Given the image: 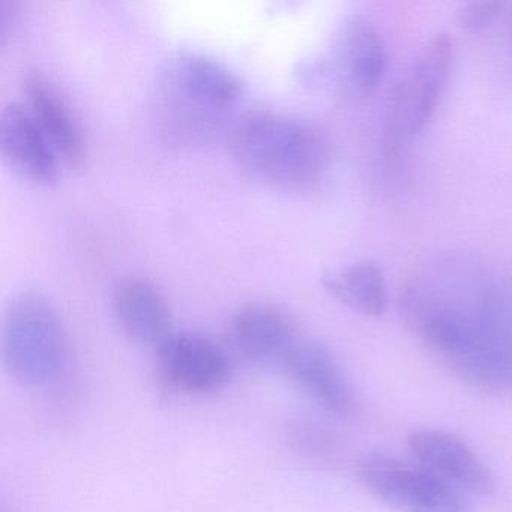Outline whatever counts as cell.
<instances>
[{"mask_svg": "<svg viewBox=\"0 0 512 512\" xmlns=\"http://www.w3.org/2000/svg\"><path fill=\"white\" fill-rule=\"evenodd\" d=\"M284 373L325 412L347 416L353 409V391L340 365L326 347L302 338L283 368Z\"/></svg>", "mask_w": 512, "mask_h": 512, "instance_id": "7c38bea8", "label": "cell"}, {"mask_svg": "<svg viewBox=\"0 0 512 512\" xmlns=\"http://www.w3.org/2000/svg\"><path fill=\"white\" fill-rule=\"evenodd\" d=\"M302 338L292 316L268 302L244 305L233 314L229 323L233 349L259 367L283 370Z\"/></svg>", "mask_w": 512, "mask_h": 512, "instance_id": "52a82bcc", "label": "cell"}, {"mask_svg": "<svg viewBox=\"0 0 512 512\" xmlns=\"http://www.w3.org/2000/svg\"><path fill=\"white\" fill-rule=\"evenodd\" d=\"M356 475L368 493L401 512H470L460 490L421 463L376 452L362 458Z\"/></svg>", "mask_w": 512, "mask_h": 512, "instance_id": "277c9868", "label": "cell"}, {"mask_svg": "<svg viewBox=\"0 0 512 512\" xmlns=\"http://www.w3.org/2000/svg\"><path fill=\"white\" fill-rule=\"evenodd\" d=\"M454 49L448 35L431 38L395 88L389 107V133L409 139L427 127L451 74Z\"/></svg>", "mask_w": 512, "mask_h": 512, "instance_id": "5b68a950", "label": "cell"}, {"mask_svg": "<svg viewBox=\"0 0 512 512\" xmlns=\"http://www.w3.org/2000/svg\"><path fill=\"white\" fill-rule=\"evenodd\" d=\"M502 11L497 2H472L458 11V25L466 31H481L494 22Z\"/></svg>", "mask_w": 512, "mask_h": 512, "instance_id": "2e32d148", "label": "cell"}, {"mask_svg": "<svg viewBox=\"0 0 512 512\" xmlns=\"http://www.w3.org/2000/svg\"><path fill=\"white\" fill-rule=\"evenodd\" d=\"M113 311L122 331L137 343L158 347L173 334L172 308L145 278H127L116 286Z\"/></svg>", "mask_w": 512, "mask_h": 512, "instance_id": "4fadbf2b", "label": "cell"}, {"mask_svg": "<svg viewBox=\"0 0 512 512\" xmlns=\"http://www.w3.org/2000/svg\"><path fill=\"white\" fill-rule=\"evenodd\" d=\"M157 365L164 382L182 394H214L232 379L224 347L196 332H173L157 347Z\"/></svg>", "mask_w": 512, "mask_h": 512, "instance_id": "8992f818", "label": "cell"}, {"mask_svg": "<svg viewBox=\"0 0 512 512\" xmlns=\"http://www.w3.org/2000/svg\"><path fill=\"white\" fill-rule=\"evenodd\" d=\"M17 7L10 0H0V43L7 44L17 22Z\"/></svg>", "mask_w": 512, "mask_h": 512, "instance_id": "e0dca14e", "label": "cell"}, {"mask_svg": "<svg viewBox=\"0 0 512 512\" xmlns=\"http://www.w3.org/2000/svg\"><path fill=\"white\" fill-rule=\"evenodd\" d=\"M409 446L422 466L455 488L488 497L496 493V479L466 442L448 431L421 428L409 436Z\"/></svg>", "mask_w": 512, "mask_h": 512, "instance_id": "ba28073f", "label": "cell"}, {"mask_svg": "<svg viewBox=\"0 0 512 512\" xmlns=\"http://www.w3.org/2000/svg\"><path fill=\"white\" fill-rule=\"evenodd\" d=\"M401 313L461 379L512 389V304L490 281L469 269H437L413 281Z\"/></svg>", "mask_w": 512, "mask_h": 512, "instance_id": "6da1fadb", "label": "cell"}, {"mask_svg": "<svg viewBox=\"0 0 512 512\" xmlns=\"http://www.w3.org/2000/svg\"><path fill=\"white\" fill-rule=\"evenodd\" d=\"M23 94L26 107L49 137L62 163L79 166L86 154L85 136L67 98L40 70L25 74Z\"/></svg>", "mask_w": 512, "mask_h": 512, "instance_id": "8fae6325", "label": "cell"}, {"mask_svg": "<svg viewBox=\"0 0 512 512\" xmlns=\"http://www.w3.org/2000/svg\"><path fill=\"white\" fill-rule=\"evenodd\" d=\"M230 143L244 170L281 190L313 187L328 166V143L323 134L304 119L274 110H253L239 116Z\"/></svg>", "mask_w": 512, "mask_h": 512, "instance_id": "7a4b0ae2", "label": "cell"}, {"mask_svg": "<svg viewBox=\"0 0 512 512\" xmlns=\"http://www.w3.org/2000/svg\"><path fill=\"white\" fill-rule=\"evenodd\" d=\"M169 80L178 97L203 110L229 109L244 94V83L235 71L194 50L176 53Z\"/></svg>", "mask_w": 512, "mask_h": 512, "instance_id": "30bf717a", "label": "cell"}, {"mask_svg": "<svg viewBox=\"0 0 512 512\" xmlns=\"http://www.w3.org/2000/svg\"><path fill=\"white\" fill-rule=\"evenodd\" d=\"M323 286L338 301L365 316H382L388 305L385 275L373 260H361L328 272Z\"/></svg>", "mask_w": 512, "mask_h": 512, "instance_id": "9a60e30c", "label": "cell"}, {"mask_svg": "<svg viewBox=\"0 0 512 512\" xmlns=\"http://www.w3.org/2000/svg\"><path fill=\"white\" fill-rule=\"evenodd\" d=\"M68 352L67 326L47 296L26 290L11 298L2 319V361L17 383L49 385L67 365Z\"/></svg>", "mask_w": 512, "mask_h": 512, "instance_id": "3957f363", "label": "cell"}, {"mask_svg": "<svg viewBox=\"0 0 512 512\" xmlns=\"http://www.w3.org/2000/svg\"><path fill=\"white\" fill-rule=\"evenodd\" d=\"M335 49V67L356 94H370L382 83L388 56L379 32L370 22L361 17L347 20Z\"/></svg>", "mask_w": 512, "mask_h": 512, "instance_id": "5bb4252c", "label": "cell"}, {"mask_svg": "<svg viewBox=\"0 0 512 512\" xmlns=\"http://www.w3.org/2000/svg\"><path fill=\"white\" fill-rule=\"evenodd\" d=\"M0 151L25 178L38 184L58 181L61 158L26 104L11 101L2 109Z\"/></svg>", "mask_w": 512, "mask_h": 512, "instance_id": "9c48e42d", "label": "cell"}]
</instances>
